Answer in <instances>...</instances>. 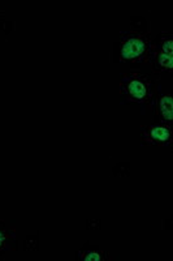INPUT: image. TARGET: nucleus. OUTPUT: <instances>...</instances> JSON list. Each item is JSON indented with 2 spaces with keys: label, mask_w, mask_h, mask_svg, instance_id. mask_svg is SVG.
<instances>
[{
  "label": "nucleus",
  "mask_w": 173,
  "mask_h": 261,
  "mask_svg": "<svg viewBox=\"0 0 173 261\" xmlns=\"http://www.w3.org/2000/svg\"><path fill=\"white\" fill-rule=\"evenodd\" d=\"M153 47L154 39L150 33L126 30L121 33L116 43V60L133 68L149 67Z\"/></svg>",
  "instance_id": "obj_1"
},
{
  "label": "nucleus",
  "mask_w": 173,
  "mask_h": 261,
  "mask_svg": "<svg viewBox=\"0 0 173 261\" xmlns=\"http://www.w3.org/2000/svg\"><path fill=\"white\" fill-rule=\"evenodd\" d=\"M119 92L126 103L151 105L158 90L149 73L139 69H132L121 74Z\"/></svg>",
  "instance_id": "obj_2"
},
{
  "label": "nucleus",
  "mask_w": 173,
  "mask_h": 261,
  "mask_svg": "<svg viewBox=\"0 0 173 261\" xmlns=\"http://www.w3.org/2000/svg\"><path fill=\"white\" fill-rule=\"evenodd\" d=\"M149 67L156 74H168L173 71V38L172 34L163 32L154 39Z\"/></svg>",
  "instance_id": "obj_3"
},
{
  "label": "nucleus",
  "mask_w": 173,
  "mask_h": 261,
  "mask_svg": "<svg viewBox=\"0 0 173 261\" xmlns=\"http://www.w3.org/2000/svg\"><path fill=\"white\" fill-rule=\"evenodd\" d=\"M172 125L164 123H154L142 127V144L149 146H169L172 145Z\"/></svg>",
  "instance_id": "obj_4"
},
{
  "label": "nucleus",
  "mask_w": 173,
  "mask_h": 261,
  "mask_svg": "<svg viewBox=\"0 0 173 261\" xmlns=\"http://www.w3.org/2000/svg\"><path fill=\"white\" fill-rule=\"evenodd\" d=\"M154 115L158 119L156 122L164 123L172 125L173 122V98L170 93H158L156 92L153 102Z\"/></svg>",
  "instance_id": "obj_5"
},
{
  "label": "nucleus",
  "mask_w": 173,
  "mask_h": 261,
  "mask_svg": "<svg viewBox=\"0 0 173 261\" xmlns=\"http://www.w3.org/2000/svg\"><path fill=\"white\" fill-rule=\"evenodd\" d=\"M16 228L6 221H0V252L15 249Z\"/></svg>",
  "instance_id": "obj_6"
},
{
  "label": "nucleus",
  "mask_w": 173,
  "mask_h": 261,
  "mask_svg": "<svg viewBox=\"0 0 173 261\" xmlns=\"http://www.w3.org/2000/svg\"><path fill=\"white\" fill-rule=\"evenodd\" d=\"M79 258L85 261H104L109 260L108 253L106 251H100V249H83L78 252Z\"/></svg>",
  "instance_id": "obj_7"
}]
</instances>
